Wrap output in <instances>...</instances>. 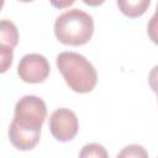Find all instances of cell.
Masks as SVG:
<instances>
[{"label": "cell", "mask_w": 158, "mask_h": 158, "mask_svg": "<svg viewBox=\"0 0 158 158\" xmlns=\"http://www.w3.org/2000/svg\"><path fill=\"white\" fill-rule=\"evenodd\" d=\"M147 156L148 153L144 151V148L138 144L127 146L122 152L118 153V157H147Z\"/></svg>", "instance_id": "cell-11"}, {"label": "cell", "mask_w": 158, "mask_h": 158, "mask_svg": "<svg viewBox=\"0 0 158 158\" xmlns=\"http://www.w3.org/2000/svg\"><path fill=\"white\" fill-rule=\"evenodd\" d=\"M151 0H117L118 10L130 19L142 16L149 7Z\"/></svg>", "instance_id": "cell-6"}, {"label": "cell", "mask_w": 158, "mask_h": 158, "mask_svg": "<svg viewBox=\"0 0 158 158\" xmlns=\"http://www.w3.org/2000/svg\"><path fill=\"white\" fill-rule=\"evenodd\" d=\"M49 2L53 7L62 10V9H67V7L72 6L75 2V0H49Z\"/></svg>", "instance_id": "cell-13"}, {"label": "cell", "mask_w": 158, "mask_h": 158, "mask_svg": "<svg viewBox=\"0 0 158 158\" xmlns=\"http://www.w3.org/2000/svg\"><path fill=\"white\" fill-rule=\"evenodd\" d=\"M83 2L85 4V5H89V6H99V5H101V4H104L105 2V0H83Z\"/></svg>", "instance_id": "cell-14"}, {"label": "cell", "mask_w": 158, "mask_h": 158, "mask_svg": "<svg viewBox=\"0 0 158 158\" xmlns=\"http://www.w3.org/2000/svg\"><path fill=\"white\" fill-rule=\"evenodd\" d=\"M148 83L151 89L158 95V65L151 69L149 75H148Z\"/></svg>", "instance_id": "cell-12"}, {"label": "cell", "mask_w": 158, "mask_h": 158, "mask_svg": "<svg viewBox=\"0 0 158 158\" xmlns=\"http://www.w3.org/2000/svg\"><path fill=\"white\" fill-rule=\"evenodd\" d=\"M47 116L44 101L35 95L21 98L15 105L14 118L9 127V139L20 151H30L37 146L41 128Z\"/></svg>", "instance_id": "cell-1"}, {"label": "cell", "mask_w": 158, "mask_h": 158, "mask_svg": "<svg viewBox=\"0 0 158 158\" xmlns=\"http://www.w3.org/2000/svg\"><path fill=\"white\" fill-rule=\"evenodd\" d=\"M94 33V20L83 10L70 9L59 15L54 22V35L68 46H83Z\"/></svg>", "instance_id": "cell-3"}, {"label": "cell", "mask_w": 158, "mask_h": 158, "mask_svg": "<svg viewBox=\"0 0 158 158\" xmlns=\"http://www.w3.org/2000/svg\"><path fill=\"white\" fill-rule=\"evenodd\" d=\"M49 63L47 58L38 53H28L23 56L17 67L19 77L30 84L42 83L49 75Z\"/></svg>", "instance_id": "cell-5"}, {"label": "cell", "mask_w": 158, "mask_h": 158, "mask_svg": "<svg viewBox=\"0 0 158 158\" xmlns=\"http://www.w3.org/2000/svg\"><path fill=\"white\" fill-rule=\"evenodd\" d=\"M0 33H1L0 46L14 49L16 47L17 42H19V32H17V28H16L15 23L9 21V20H5V19L1 20Z\"/></svg>", "instance_id": "cell-7"}, {"label": "cell", "mask_w": 158, "mask_h": 158, "mask_svg": "<svg viewBox=\"0 0 158 158\" xmlns=\"http://www.w3.org/2000/svg\"><path fill=\"white\" fill-rule=\"evenodd\" d=\"M20 1H22V2H31V1H33V0H20Z\"/></svg>", "instance_id": "cell-15"}, {"label": "cell", "mask_w": 158, "mask_h": 158, "mask_svg": "<svg viewBox=\"0 0 158 158\" xmlns=\"http://www.w3.org/2000/svg\"><path fill=\"white\" fill-rule=\"evenodd\" d=\"M147 31H148V36L152 40V42L158 46V4H157L154 15L151 17V20L148 22Z\"/></svg>", "instance_id": "cell-10"}, {"label": "cell", "mask_w": 158, "mask_h": 158, "mask_svg": "<svg viewBox=\"0 0 158 158\" xmlns=\"http://www.w3.org/2000/svg\"><path fill=\"white\" fill-rule=\"evenodd\" d=\"M48 126L52 136L57 141L68 142L77 136L79 130V121L72 110L60 107L52 112Z\"/></svg>", "instance_id": "cell-4"}, {"label": "cell", "mask_w": 158, "mask_h": 158, "mask_svg": "<svg viewBox=\"0 0 158 158\" xmlns=\"http://www.w3.org/2000/svg\"><path fill=\"white\" fill-rule=\"evenodd\" d=\"M79 157L84 158V157H102V158H106L107 157V152L105 151V148L101 146V144H98V143H89V144H85L81 149V152L79 153Z\"/></svg>", "instance_id": "cell-8"}, {"label": "cell", "mask_w": 158, "mask_h": 158, "mask_svg": "<svg viewBox=\"0 0 158 158\" xmlns=\"http://www.w3.org/2000/svg\"><path fill=\"white\" fill-rule=\"evenodd\" d=\"M57 67L67 85L75 93H90L98 83V73L94 65L81 54L62 52L57 56Z\"/></svg>", "instance_id": "cell-2"}, {"label": "cell", "mask_w": 158, "mask_h": 158, "mask_svg": "<svg viewBox=\"0 0 158 158\" xmlns=\"http://www.w3.org/2000/svg\"><path fill=\"white\" fill-rule=\"evenodd\" d=\"M12 51L11 48H6V47H2L0 46V72L1 73H5L12 64Z\"/></svg>", "instance_id": "cell-9"}, {"label": "cell", "mask_w": 158, "mask_h": 158, "mask_svg": "<svg viewBox=\"0 0 158 158\" xmlns=\"http://www.w3.org/2000/svg\"><path fill=\"white\" fill-rule=\"evenodd\" d=\"M157 98H158V95H157Z\"/></svg>", "instance_id": "cell-16"}]
</instances>
